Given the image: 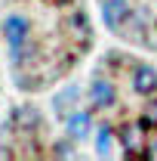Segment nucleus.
Masks as SVG:
<instances>
[{"label":"nucleus","instance_id":"nucleus-2","mask_svg":"<svg viewBox=\"0 0 157 161\" xmlns=\"http://www.w3.org/2000/svg\"><path fill=\"white\" fill-rule=\"evenodd\" d=\"M117 99V90H114V84L105 78V75H96L93 84H89V102L96 105V108H111Z\"/></svg>","mask_w":157,"mask_h":161},{"label":"nucleus","instance_id":"nucleus-3","mask_svg":"<svg viewBox=\"0 0 157 161\" xmlns=\"http://www.w3.org/2000/svg\"><path fill=\"white\" fill-rule=\"evenodd\" d=\"M126 16H129V3L126 0H102V19H105V25L111 31H117L126 22Z\"/></svg>","mask_w":157,"mask_h":161},{"label":"nucleus","instance_id":"nucleus-4","mask_svg":"<svg viewBox=\"0 0 157 161\" xmlns=\"http://www.w3.org/2000/svg\"><path fill=\"white\" fill-rule=\"evenodd\" d=\"M89 112H80V108H74L68 118H65V130H68V136L71 140H83L86 133H89Z\"/></svg>","mask_w":157,"mask_h":161},{"label":"nucleus","instance_id":"nucleus-1","mask_svg":"<svg viewBox=\"0 0 157 161\" xmlns=\"http://www.w3.org/2000/svg\"><path fill=\"white\" fill-rule=\"evenodd\" d=\"M3 34H6V43H9V59L19 65L22 53L28 50V34H31L28 19H22V16H9V19L3 22Z\"/></svg>","mask_w":157,"mask_h":161},{"label":"nucleus","instance_id":"nucleus-7","mask_svg":"<svg viewBox=\"0 0 157 161\" xmlns=\"http://www.w3.org/2000/svg\"><path fill=\"white\" fill-rule=\"evenodd\" d=\"M96 152L105 158L111 155V127L108 124H99V136H96Z\"/></svg>","mask_w":157,"mask_h":161},{"label":"nucleus","instance_id":"nucleus-8","mask_svg":"<svg viewBox=\"0 0 157 161\" xmlns=\"http://www.w3.org/2000/svg\"><path fill=\"white\" fill-rule=\"evenodd\" d=\"M120 140H123V149H139V127L136 124H126L123 130H120Z\"/></svg>","mask_w":157,"mask_h":161},{"label":"nucleus","instance_id":"nucleus-6","mask_svg":"<svg viewBox=\"0 0 157 161\" xmlns=\"http://www.w3.org/2000/svg\"><path fill=\"white\" fill-rule=\"evenodd\" d=\"M77 96H80L77 84H68V87L62 90L59 96H56V102H53V108H56V115H59V118H68V115H71V108L77 105Z\"/></svg>","mask_w":157,"mask_h":161},{"label":"nucleus","instance_id":"nucleus-9","mask_svg":"<svg viewBox=\"0 0 157 161\" xmlns=\"http://www.w3.org/2000/svg\"><path fill=\"white\" fill-rule=\"evenodd\" d=\"M145 124H157V99H151L148 112H145Z\"/></svg>","mask_w":157,"mask_h":161},{"label":"nucleus","instance_id":"nucleus-10","mask_svg":"<svg viewBox=\"0 0 157 161\" xmlns=\"http://www.w3.org/2000/svg\"><path fill=\"white\" fill-rule=\"evenodd\" d=\"M56 155L68 158V155H71V146H68V142H56Z\"/></svg>","mask_w":157,"mask_h":161},{"label":"nucleus","instance_id":"nucleus-5","mask_svg":"<svg viewBox=\"0 0 157 161\" xmlns=\"http://www.w3.org/2000/svg\"><path fill=\"white\" fill-rule=\"evenodd\" d=\"M133 87H136V93H142V96L157 93V71L148 68V65H139L136 75H133Z\"/></svg>","mask_w":157,"mask_h":161}]
</instances>
